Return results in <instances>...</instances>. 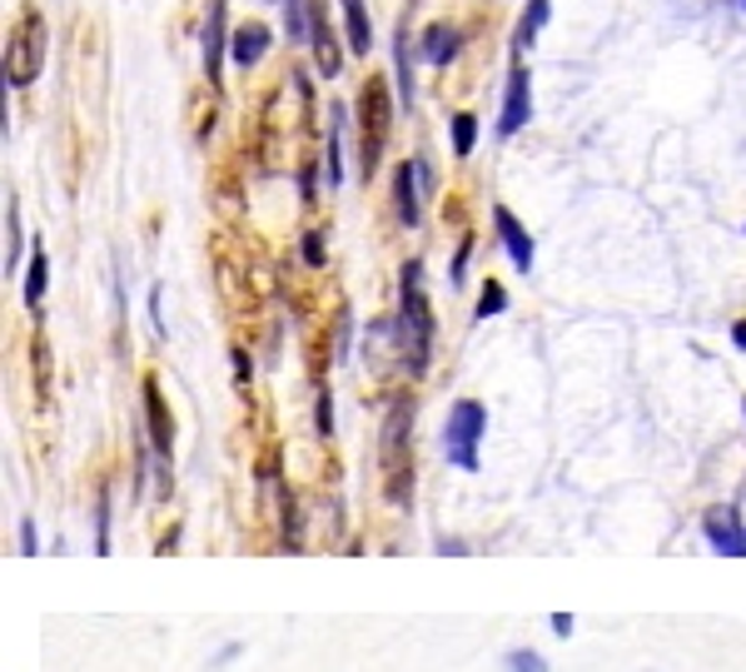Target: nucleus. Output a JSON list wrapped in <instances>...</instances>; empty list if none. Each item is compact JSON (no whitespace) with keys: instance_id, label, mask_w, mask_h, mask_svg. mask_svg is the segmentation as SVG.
<instances>
[{"instance_id":"obj_1","label":"nucleus","mask_w":746,"mask_h":672,"mask_svg":"<svg viewBox=\"0 0 746 672\" xmlns=\"http://www.w3.org/2000/svg\"><path fill=\"white\" fill-rule=\"evenodd\" d=\"M413 403L399 399L383 419L379 434V468H383V494L393 504H409V488H413Z\"/></svg>"},{"instance_id":"obj_2","label":"nucleus","mask_w":746,"mask_h":672,"mask_svg":"<svg viewBox=\"0 0 746 672\" xmlns=\"http://www.w3.org/2000/svg\"><path fill=\"white\" fill-rule=\"evenodd\" d=\"M399 349H403V364L409 373L429 369V344H433V314H429V299H423V264H403V304H399Z\"/></svg>"},{"instance_id":"obj_3","label":"nucleus","mask_w":746,"mask_h":672,"mask_svg":"<svg viewBox=\"0 0 746 672\" xmlns=\"http://www.w3.org/2000/svg\"><path fill=\"white\" fill-rule=\"evenodd\" d=\"M46 50H50V26L40 10H26V16L10 26L6 36V85H30L40 70H46Z\"/></svg>"},{"instance_id":"obj_4","label":"nucleus","mask_w":746,"mask_h":672,"mask_svg":"<svg viewBox=\"0 0 746 672\" xmlns=\"http://www.w3.org/2000/svg\"><path fill=\"white\" fill-rule=\"evenodd\" d=\"M483 429H488V409H483V403H478V399H458L453 409H448V423H443V454H448V464L473 474Z\"/></svg>"},{"instance_id":"obj_5","label":"nucleus","mask_w":746,"mask_h":672,"mask_svg":"<svg viewBox=\"0 0 746 672\" xmlns=\"http://www.w3.org/2000/svg\"><path fill=\"white\" fill-rule=\"evenodd\" d=\"M389 125H393V105L383 80H364V95H359V155H364V175H373L383 159V145H389Z\"/></svg>"},{"instance_id":"obj_6","label":"nucleus","mask_w":746,"mask_h":672,"mask_svg":"<svg viewBox=\"0 0 746 672\" xmlns=\"http://www.w3.org/2000/svg\"><path fill=\"white\" fill-rule=\"evenodd\" d=\"M308 40H314L318 75H328V80H334V75L344 70V50H338V36H334V26H328L324 0H308Z\"/></svg>"},{"instance_id":"obj_7","label":"nucleus","mask_w":746,"mask_h":672,"mask_svg":"<svg viewBox=\"0 0 746 672\" xmlns=\"http://www.w3.org/2000/svg\"><path fill=\"white\" fill-rule=\"evenodd\" d=\"M701 533L711 538V548H717V553H732V558H742V553H746V528L737 523V508H707Z\"/></svg>"},{"instance_id":"obj_8","label":"nucleus","mask_w":746,"mask_h":672,"mask_svg":"<svg viewBox=\"0 0 746 672\" xmlns=\"http://www.w3.org/2000/svg\"><path fill=\"white\" fill-rule=\"evenodd\" d=\"M528 115H532V80H528V70H513L508 75V100H503V120H498V135H518L522 125H528Z\"/></svg>"},{"instance_id":"obj_9","label":"nucleus","mask_w":746,"mask_h":672,"mask_svg":"<svg viewBox=\"0 0 746 672\" xmlns=\"http://www.w3.org/2000/svg\"><path fill=\"white\" fill-rule=\"evenodd\" d=\"M419 185H429V165H423V159H409V165H399V175H393V189H399V220L409 224V230H413V224H419V215H423V210H419V195H423V189H419Z\"/></svg>"},{"instance_id":"obj_10","label":"nucleus","mask_w":746,"mask_h":672,"mask_svg":"<svg viewBox=\"0 0 746 672\" xmlns=\"http://www.w3.org/2000/svg\"><path fill=\"white\" fill-rule=\"evenodd\" d=\"M493 224H498V240H503V250H508V260L518 264L522 274L532 270V260H538V250H532V240H528V230H522V224L513 220V210H503L498 205L493 210Z\"/></svg>"},{"instance_id":"obj_11","label":"nucleus","mask_w":746,"mask_h":672,"mask_svg":"<svg viewBox=\"0 0 746 672\" xmlns=\"http://www.w3.org/2000/svg\"><path fill=\"white\" fill-rule=\"evenodd\" d=\"M145 419H149V439H155V448L169 454V444H175V419H169L165 393H159L155 379H145Z\"/></svg>"},{"instance_id":"obj_12","label":"nucleus","mask_w":746,"mask_h":672,"mask_svg":"<svg viewBox=\"0 0 746 672\" xmlns=\"http://www.w3.org/2000/svg\"><path fill=\"white\" fill-rule=\"evenodd\" d=\"M264 46H269V30L259 26V20H249L244 30H234V40H229V56H234V66H259L264 60Z\"/></svg>"},{"instance_id":"obj_13","label":"nucleus","mask_w":746,"mask_h":672,"mask_svg":"<svg viewBox=\"0 0 746 672\" xmlns=\"http://www.w3.org/2000/svg\"><path fill=\"white\" fill-rule=\"evenodd\" d=\"M224 0H209V20H205V70H209V85L219 80V60H224Z\"/></svg>"},{"instance_id":"obj_14","label":"nucleus","mask_w":746,"mask_h":672,"mask_svg":"<svg viewBox=\"0 0 746 672\" xmlns=\"http://www.w3.org/2000/svg\"><path fill=\"white\" fill-rule=\"evenodd\" d=\"M338 10H344V26H349V46H354L359 56H369V46H373V26H369L364 0H338Z\"/></svg>"},{"instance_id":"obj_15","label":"nucleus","mask_w":746,"mask_h":672,"mask_svg":"<svg viewBox=\"0 0 746 672\" xmlns=\"http://www.w3.org/2000/svg\"><path fill=\"white\" fill-rule=\"evenodd\" d=\"M458 30L453 26H429V36H423V60H433V66H443V60L458 56Z\"/></svg>"},{"instance_id":"obj_16","label":"nucleus","mask_w":746,"mask_h":672,"mask_svg":"<svg viewBox=\"0 0 746 672\" xmlns=\"http://www.w3.org/2000/svg\"><path fill=\"white\" fill-rule=\"evenodd\" d=\"M46 280H50V260H46V250H36L30 254V274H26V304L30 309L46 299Z\"/></svg>"},{"instance_id":"obj_17","label":"nucleus","mask_w":746,"mask_h":672,"mask_svg":"<svg viewBox=\"0 0 746 672\" xmlns=\"http://www.w3.org/2000/svg\"><path fill=\"white\" fill-rule=\"evenodd\" d=\"M16 264H20V210L10 199L6 205V274H16Z\"/></svg>"},{"instance_id":"obj_18","label":"nucleus","mask_w":746,"mask_h":672,"mask_svg":"<svg viewBox=\"0 0 746 672\" xmlns=\"http://www.w3.org/2000/svg\"><path fill=\"white\" fill-rule=\"evenodd\" d=\"M503 672H548V658H542L538 647H513V653L503 658Z\"/></svg>"},{"instance_id":"obj_19","label":"nucleus","mask_w":746,"mask_h":672,"mask_svg":"<svg viewBox=\"0 0 746 672\" xmlns=\"http://www.w3.org/2000/svg\"><path fill=\"white\" fill-rule=\"evenodd\" d=\"M542 20H548V0H528V16H522V26H518V50L532 46V36H538Z\"/></svg>"},{"instance_id":"obj_20","label":"nucleus","mask_w":746,"mask_h":672,"mask_svg":"<svg viewBox=\"0 0 746 672\" xmlns=\"http://www.w3.org/2000/svg\"><path fill=\"white\" fill-rule=\"evenodd\" d=\"M473 140H478V120L473 115H453V149L458 155H473Z\"/></svg>"},{"instance_id":"obj_21","label":"nucleus","mask_w":746,"mask_h":672,"mask_svg":"<svg viewBox=\"0 0 746 672\" xmlns=\"http://www.w3.org/2000/svg\"><path fill=\"white\" fill-rule=\"evenodd\" d=\"M338 125H344V110H334V125H328V189L344 179V169H338Z\"/></svg>"},{"instance_id":"obj_22","label":"nucleus","mask_w":746,"mask_h":672,"mask_svg":"<svg viewBox=\"0 0 746 672\" xmlns=\"http://www.w3.org/2000/svg\"><path fill=\"white\" fill-rule=\"evenodd\" d=\"M503 304H508L503 284H493V280H488V284H483V294H478V319H488V314H503Z\"/></svg>"},{"instance_id":"obj_23","label":"nucleus","mask_w":746,"mask_h":672,"mask_svg":"<svg viewBox=\"0 0 746 672\" xmlns=\"http://www.w3.org/2000/svg\"><path fill=\"white\" fill-rule=\"evenodd\" d=\"M20 553H26V558H36V553H40L36 548V523H30V518L20 523Z\"/></svg>"},{"instance_id":"obj_24","label":"nucleus","mask_w":746,"mask_h":672,"mask_svg":"<svg viewBox=\"0 0 746 672\" xmlns=\"http://www.w3.org/2000/svg\"><path fill=\"white\" fill-rule=\"evenodd\" d=\"M334 429V403H328V393H318V434Z\"/></svg>"},{"instance_id":"obj_25","label":"nucleus","mask_w":746,"mask_h":672,"mask_svg":"<svg viewBox=\"0 0 746 672\" xmlns=\"http://www.w3.org/2000/svg\"><path fill=\"white\" fill-rule=\"evenodd\" d=\"M239 653H244V643H224L219 653L209 658V668H224V663H234V658H239Z\"/></svg>"},{"instance_id":"obj_26","label":"nucleus","mask_w":746,"mask_h":672,"mask_svg":"<svg viewBox=\"0 0 746 672\" xmlns=\"http://www.w3.org/2000/svg\"><path fill=\"white\" fill-rule=\"evenodd\" d=\"M304 260L308 264H324V240H318V234H308V240H304Z\"/></svg>"},{"instance_id":"obj_27","label":"nucleus","mask_w":746,"mask_h":672,"mask_svg":"<svg viewBox=\"0 0 746 672\" xmlns=\"http://www.w3.org/2000/svg\"><path fill=\"white\" fill-rule=\"evenodd\" d=\"M552 633L568 637V633H572V613H552Z\"/></svg>"},{"instance_id":"obj_28","label":"nucleus","mask_w":746,"mask_h":672,"mask_svg":"<svg viewBox=\"0 0 746 672\" xmlns=\"http://www.w3.org/2000/svg\"><path fill=\"white\" fill-rule=\"evenodd\" d=\"M732 339H737V349H746V319H742L737 329H732Z\"/></svg>"},{"instance_id":"obj_29","label":"nucleus","mask_w":746,"mask_h":672,"mask_svg":"<svg viewBox=\"0 0 746 672\" xmlns=\"http://www.w3.org/2000/svg\"><path fill=\"white\" fill-rule=\"evenodd\" d=\"M742 10H746V0H742Z\"/></svg>"},{"instance_id":"obj_30","label":"nucleus","mask_w":746,"mask_h":672,"mask_svg":"<svg viewBox=\"0 0 746 672\" xmlns=\"http://www.w3.org/2000/svg\"><path fill=\"white\" fill-rule=\"evenodd\" d=\"M279 6H284V0H279Z\"/></svg>"}]
</instances>
